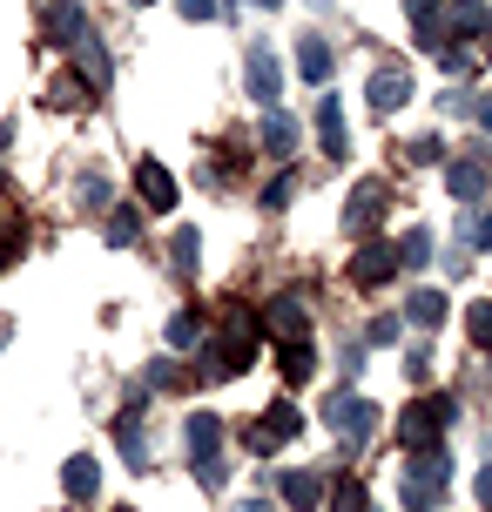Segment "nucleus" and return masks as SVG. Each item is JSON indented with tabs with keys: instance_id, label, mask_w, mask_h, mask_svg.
<instances>
[{
	"instance_id": "obj_36",
	"label": "nucleus",
	"mask_w": 492,
	"mask_h": 512,
	"mask_svg": "<svg viewBox=\"0 0 492 512\" xmlns=\"http://www.w3.org/2000/svg\"><path fill=\"white\" fill-rule=\"evenodd\" d=\"M472 243H479V250H492V209H486V216H472Z\"/></svg>"
},
{
	"instance_id": "obj_21",
	"label": "nucleus",
	"mask_w": 492,
	"mask_h": 512,
	"mask_svg": "<svg viewBox=\"0 0 492 512\" xmlns=\"http://www.w3.org/2000/svg\"><path fill=\"white\" fill-rule=\"evenodd\" d=\"M297 68H304V81H317V88H324V81H331V48H324V41H297Z\"/></svg>"
},
{
	"instance_id": "obj_16",
	"label": "nucleus",
	"mask_w": 492,
	"mask_h": 512,
	"mask_svg": "<svg viewBox=\"0 0 492 512\" xmlns=\"http://www.w3.org/2000/svg\"><path fill=\"white\" fill-rule=\"evenodd\" d=\"M405 317H412L418 331H439L445 324V297L439 290H412V297H405Z\"/></svg>"
},
{
	"instance_id": "obj_25",
	"label": "nucleus",
	"mask_w": 492,
	"mask_h": 512,
	"mask_svg": "<svg viewBox=\"0 0 492 512\" xmlns=\"http://www.w3.org/2000/svg\"><path fill=\"white\" fill-rule=\"evenodd\" d=\"M405 14L418 21V41H425V48H439V27H432V14H439V0H405Z\"/></svg>"
},
{
	"instance_id": "obj_26",
	"label": "nucleus",
	"mask_w": 492,
	"mask_h": 512,
	"mask_svg": "<svg viewBox=\"0 0 492 512\" xmlns=\"http://www.w3.org/2000/svg\"><path fill=\"white\" fill-rule=\"evenodd\" d=\"M331 512H371V499H364V486H358V479H337Z\"/></svg>"
},
{
	"instance_id": "obj_5",
	"label": "nucleus",
	"mask_w": 492,
	"mask_h": 512,
	"mask_svg": "<svg viewBox=\"0 0 492 512\" xmlns=\"http://www.w3.org/2000/svg\"><path fill=\"white\" fill-rule=\"evenodd\" d=\"M398 277V250L391 243H364L358 256H351V283L358 290H378V283H391Z\"/></svg>"
},
{
	"instance_id": "obj_27",
	"label": "nucleus",
	"mask_w": 492,
	"mask_h": 512,
	"mask_svg": "<svg viewBox=\"0 0 492 512\" xmlns=\"http://www.w3.org/2000/svg\"><path fill=\"white\" fill-rule=\"evenodd\" d=\"M466 337L479 344V351H492V304H472L466 310Z\"/></svg>"
},
{
	"instance_id": "obj_4",
	"label": "nucleus",
	"mask_w": 492,
	"mask_h": 512,
	"mask_svg": "<svg viewBox=\"0 0 492 512\" xmlns=\"http://www.w3.org/2000/svg\"><path fill=\"white\" fill-rule=\"evenodd\" d=\"M385 223V182H358V196H351V209H344V236H371Z\"/></svg>"
},
{
	"instance_id": "obj_1",
	"label": "nucleus",
	"mask_w": 492,
	"mask_h": 512,
	"mask_svg": "<svg viewBox=\"0 0 492 512\" xmlns=\"http://www.w3.org/2000/svg\"><path fill=\"white\" fill-rule=\"evenodd\" d=\"M452 418H459V405H452L445 391L439 398H418V405L398 411V445H405V452H439V438H445Z\"/></svg>"
},
{
	"instance_id": "obj_30",
	"label": "nucleus",
	"mask_w": 492,
	"mask_h": 512,
	"mask_svg": "<svg viewBox=\"0 0 492 512\" xmlns=\"http://www.w3.org/2000/svg\"><path fill=\"white\" fill-rule=\"evenodd\" d=\"M48 102H54V108H81V102H88V81H54Z\"/></svg>"
},
{
	"instance_id": "obj_17",
	"label": "nucleus",
	"mask_w": 492,
	"mask_h": 512,
	"mask_svg": "<svg viewBox=\"0 0 492 512\" xmlns=\"http://www.w3.org/2000/svg\"><path fill=\"white\" fill-rule=\"evenodd\" d=\"M277 371H284V384H311V371H317L311 344H277Z\"/></svg>"
},
{
	"instance_id": "obj_7",
	"label": "nucleus",
	"mask_w": 492,
	"mask_h": 512,
	"mask_svg": "<svg viewBox=\"0 0 492 512\" xmlns=\"http://www.w3.org/2000/svg\"><path fill=\"white\" fill-rule=\"evenodd\" d=\"M250 351H257V317L236 304L230 324H223V364H230V371H243V364H250Z\"/></svg>"
},
{
	"instance_id": "obj_9",
	"label": "nucleus",
	"mask_w": 492,
	"mask_h": 512,
	"mask_svg": "<svg viewBox=\"0 0 492 512\" xmlns=\"http://www.w3.org/2000/svg\"><path fill=\"white\" fill-rule=\"evenodd\" d=\"M182 438H189V459L209 465V459H216V445H223V418H216V411H189Z\"/></svg>"
},
{
	"instance_id": "obj_23",
	"label": "nucleus",
	"mask_w": 492,
	"mask_h": 512,
	"mask_svg": "<svg viewBox=\"0 0 492 512\" xmlns=\"http://www.w3.org/2000/svg\"><path fill=\"white\" fill-rule=\"evenodd\" d=\"M61 486H68V499H95V486H102V472H95V459H68V472H61Z\"/></svg>"
},
{
	"instance_id": "obj_39",
	"label": "nucleus",
	"mask_w": 492,
	"mask_h": 512,
	"mask_svg": "<svg viewBox=\"0 0 492 512\" xmlns=\"http://www.w3.org/2000/svg\"><path fill=\"white\" fill-rule=\"evenodd\" d=\"M479 128H486V135H492V95H486V102H479Z\"/></svg>"
},
{
	"instance_id": "obj_38",
	"label": "nucleus",
	"mask_w": 492,
	"mask_h": 512,
	"mask_svg": "<svg viewBox=\"0 0 492 512\" xmlns=\"http://www.w3.org/2000/svg\"><path fill=\"white\" fill-rule=\"evenodd\" d=\"M472 499H479V506H492V472H479V479H472Z\"/></svg>"
},
{
	"instance_id": "obj_22",
	"label": "nucleus",
	"mask_w": 492,
	"mask_h": 512,
	"mask_svg": "<svg viewBox=\"0 0 492 512\" xmlns=\"http://www.w3.org/2000/svg\"><path fill=\"white\" fill-rule=\"evenodd\" d=\"M263 432H270L277 445H284V438H297V432H304V411L290 405V398H284V405H270V411H263Z\"/></svg>"
},
{
	"instance_id": "obj_3",
	"label": "nucleus",
	"mask_w": 492,
	"mask_h": 512,
	"mask_svg": "<svg viewBox=\"0 0 492 512\" xmlns=\"http://www.w3.org/2000/svg\"><path fill=\"white\" fill-rule=\"evenodd\" d=\"M331 425H337V438H344V452H358L364 438L378 432V405H371V398H344V391H337V398H331Z\"/></svg>"
},
{
	"instance_id": "obj_14",
	"label": "nucleus",
	"mask_w": 492,
	"mask_h": 512,
	"mask_svg": "<svg viewBox=\"0 0 492 512\" xmlns=\"http://www.w3.org/2000/svg\"><path fill=\"white\" fill-rule=\"evenodd\" d=\"M48 34H54V48H81V41H88V14L68 7V0H54L48 7Z\"/></svg>"
},
{
	"instance_id": "obj_12",
	"label": "nucleus",
	"mask_w": 492,
	"mask_h": 512,
	"mask_svg": "<svg viewBox=\"0 0 492 512\" xmlns=\"http://www.w3.org/2000/svg\"><path fill=\"white\" fill-rule=\"evenodd\" d=\"M405 102H412V75H405V68H378V75H371V108L391 115V108H405Z\"/></svg>"
},
{
	"instance_id": "obj_34",
	"label": "nucleus",
	"mask_w": 492,
	"mask_h": 512,
	"mask_svg": "<svg viewBox=\"0 0 492 512\" xmlns=\"http://www.w3.org/2000/svg\"><path fill=\"white\" fill-rule=\"evenodd\" d=\"M412 162H439V135H418V142H412Z\"/></svg>"
},
{
	"instance_id": "obj_32",
	"label": "nucleus",
	"mask_w": 492,
	"mask_h": 512,
	"mask_svg": "<svg viewBox=\"0 0 492 512\" xmlns=\"http://www.w3.org/2000/svg\"><path fill=\"white\" fill-rule=\"evenodd\" d=\"M135 236H142V223H135L129 209H122V216H108V243H115V250H122V243H135Z\"/></svg>"
},
{
	"instance_id": "obj_18",
	"label": "nucleus",
	"mask_w": 492,
	"mask_h": 512,
	"mask_svg": "<svg viewBox=\"0 0 492 512\" xmlns=\"http://www.w3.org/2000/svg\"><path fill=\"white\" fill-rule=\"evenodd\" d=\"M277 492H284V499H290L297 512H311L317 499H324V486H317V472H284V479H277Z\"/></svg>"
},
{
	"instance_id": "obj_2",
	"label": "nucleus",
	"mask_w": 492,
	"mask_h": 512,
	"mask_svg": "<svg viewBox=\"0 0 492 512\" xmlns=\"http://www.w3.org/2000/svg\"><path fill=\"white\" fill-rule=\"evenodd\" d=\"M452 479V465H445V452H412V465H405V512H432L439 506V486Z\"/></svg>"
},
{
	"instance_id": "obj_13",
	"label": "nucleus",
	"mask_w": 492,
	"mask_h": 512,
	"mask_svg": "<svg viewBox=\"0 0 492 512\" xmlns=\"http://www.w3.org/2000/svg\"><path fill=\"white\" fill-rule=\"evenodd\" d=\"M486 182H492L486 162H452V169H445V189H452V203H479V196H486Z\"/></svg>"
},
{
	"instance_id": "obj_24",
	"label": "nucleus",
	"mask_w": 492,
	"mask_h": 512,
	"mask_svg": "<svg viewBox=\"0 0 492 512\" xmlns=\"http://www.w3.org/2000/svg\"><path fill=\"white\" fill-rule=\"evenodd\" d=\"M169 344H176V351L203 344V324H196V310H176V317H169Z\"/></svg>"
},
{
	"instance_id": "obj_6",
	"label": "nucleus",
	"mask_w": 492,
	"mask_h": 512,
	"mask_svg": "<svg viewBox=\"0 0 492 512\" xmlns=\"http://www.w3.org/2000/svg\"><path fill=\"white\" fill-rule=\"evenodd\" d=\"M243 75H250V95H257L263 108H277V95H284V68H277V54L263 48H250V61H243Z\"/></svg>"
},
{
	"instance_id": "obj_33",
	"label": "nucleus",
	"mask_w": 492,
	"mask_h": 512,
	"mask_svg": "<svg viewBox=\"0 0 492 512\" xmlns=\"http://www.w3.org/2000/svg\"><path fill=\"white\" fill-rule=\"evenodd\" d=\"M108 203V182L102 176H81V209H102Z\"/></svg>"
},
{
	"instance_id": "obj_40",
	"label": "nucleus",
	"mask_w": 492,
	"mask_h": 512,
	"mask_svg": "<svg viewBox=\"0 0 492 512\" xmlns=\"http://www.w3.org/2000/svg\"><path fill=\"white\" fill-rule=\"evenodd\" d=\"M257 7H284V0H257Z\"/></svg>"
},
{
	"instance_id": "obj_28",
	"label": "nucleus",
	"mask_w": 492,
	"mask_h": 512,
	"mask_svg": "<svg viewBox=\"0 0 492 512\" xmlns=\"http://www.w3.org/2000/svg\"><path fill=\"white\" fill-rule=\"evenodd\" d=\"M196 250H203V236H196V230H176V243H169V256H176V270H196V263H203Z\"/></svg>"
},
{
	"instance_id": "obj_29",
	"label": "nucleus",
	"mask_w": 492,
	"mask_h": 512,
	"mask_svg": "<svg viewBox=\"0 0 492 512\" xmlns=\"http://www.w3.org/2000/svg\"><path fill=\"white\" fill-rule=\"evenodd\" d=\"M432 256V230H405V243H398V263H425Z\"/></svg>"
},
{
	"instance_id": "obj_35",
	"label": "nucleus",
	"mask_w": 492,
	"mask_h": 512,
	"mask_svg": "<svg viewBox=\"0 0 492 512\" xmlns=\"http://www.w3.org/2000/svg\"><path fill=\"white\" fill-rule=\"evenodd\" d=\"M405 371H412V378L425 384V378H432V351H412V358H405Z\"/></svg>"
},
{
	"instance_id": "obj_37",
	"label": "nucleus",
	"mask_w": 492,
	"mask_h": 512,
	"mask_svg": "<svg viewBox=\"0 0 492 512\" xmlns=\"http://www.w3.org/2000/svg\"><path fill=\"white\" fill-rule=\"evenodd\" d=\"M216 14V0H182V21H209Z\"/></svg>"
},
{
	"instance_id": "obj_8",
	"label": "nucleus",
	"mask_w": 492,
	"mask_h": 512,
	"mask_svg": "<svg viewBox=\"0 0 492 512\" xmlns=\"http://www.w3.org/2000/svg\"><path fill=\"white\" fill-rule=\"evenodd\" d=\"M263 331L277 337V344H304V331H311V317H304V304H297V297H277V304L263 310Z\"/></svg>"
},
{
	"instance_id": "obj_10",
	"label": "nucleus",
	"mask_w": 492,
	"mask_h": 512,
	"mask_svg": "<svg viewBox=\"0 0 492 512\" xmlns=\"http://www.w3.org/2000/svg\"><path fill=\"white\" fill-rule=\"evenodd\" d=\"M317 135H324V155H351V122H344V108H337V95H324L317 102Z\"/></svg>"
},
{
	"instance_id": "obj_20",
	"label": "nucleus",
	"mask_w": 492,
	"mask_h": 512,
	"mask_svg": "<svg viewBox=\"0 0 492 512\" xmlns=\"http://www.w3.org/2000/svg\"><path fill=\"white\" fill-rule=\"evenodd\" d=\"M115 445H122V459H129V465H149V445H142V418H135V411L115 418Z\"/></svg>"
},
{
	"instance_id": "obj_31",
	"label": "nucleus",
	"mask_w": 492,
	"mask_h": 512,
	"mask_svg": "<svg viewBox=\"0 0 492 512\" xmlns=\"http://www.w3.org/2000/svg\"><path fill=\"white\" fill-rule=\"evenodd\" d=\"M290 196H297V176H270V189H263V209H290Z\"/></svg>"
},
{
	"instance_id": "obj_11",
	"label": "nucleus",
	"mask_w": 492,
	"mask_h": 512,
	"mask_svg": "<svg viewBox=\"0 0 492 512\" xmlns=\"http://www.w3.org/2000/svg\"><path fill=\"white\" fill-rule=\"evenodd\" d=\"M135 189H142L149 209H176V176H169L162 162H135Z\"/></svg>"
},
{
	"instance_id": "obj_15",
	"label": "nucleus",
	"mask_w": 492,
	"mask_h": 512,
	"mask_svg": "<svg viewBox=\"0 0 492 512\" xmlns=\"http://www.w3.org/2000/svg\"><path fill=\"white\" fill-rule=\"evenodd\" d=\"M263 155H277V162L297 155V115H284V108L263 115Z\"/></svg>"
},
{
	"instance_id": "obj_19",
	"label": "nucleus",
	"mask_w": 492,
	"mask_h": 512,
	"mask_svg": "<svg viewBox=\"0 0 492 512\" xmlns=\"http://www.w3.org/2000/svg\"><path fill=\"white\" fill-rule=\"evenodd\" d=\"M452 27H459V34H472V41H486V34H492L486 0H452Z\"/></svg>"
}]
</instances>
